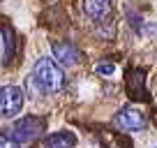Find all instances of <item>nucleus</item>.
Here are the masks:
<instances>
[{
    "instance_id": "obj_1",
    "label": "nucleus",
    "mask_w": 157,
    "mask_h": 148,
    "mask_svg": "<svg viewBox=\"0 0 157 148\" xmlns=\"http://www.w3.org/2000/svg\"><path fill=\"white\" fill-rule=\"evenodd\" d=\"M33 76L39 81V86L44 88V93H51V95L60 93L63 86H65V74L53 58H39L35 63Z\"/></svg>"
},
{
    "instance_id": "obj_2",
    "label": "nucleus",
    "mask_w": 157,
    "mask_h": 148,
    "mask_svg": "<svg viewBox=\"0 0 157 148\" xmlns=\"http://www.w3.org/2000/svg\"><path fill=\"white\" fill-rule=\"evenodd\" d=\"M25 90L19 86H2L0 88V118H16L23 111Z\"/></svg>"
},
{
    "instance_id": "obj_3",
    "label": "nucleus",
    "mask_w": 157,
    "mask_h": 148,
    "mask_svg": "<svg viewBox=\"0 0 157 148\" xmlns=\"http://www.w3.org/2000/svg\"><path fill=\"white\" fill-rule=\"evenodd\" d=\"M42 127H44V123H42L39 118H35V116H23L21 120H16V123H14L10 139L16 143V146H19V143H30L33 139L39 137Z\"/></svg>"
},
{
    "instance_id": "obj_4",
    "label": "nucleus",
    "mask_w": 157,
    "mask_h": 148,
    "mask_svg": "<svg viewBox=\"0 0 157 148\" xmlns=\"http://www.w3.org/2000/svg\"><path fill=\"white\" fill-rule=\"evenodd\" d=\"M113 123H116V127L125 130V132H139V130L146 127V116H143L139 109L125 107V109H120L116 114Z\"/></svg>"
},
{
    "instance_id": "obj_5",
    "label": "nucleus",
    "mask_w": 157,
    "mask_h": 148,
    "mask_svg": "<svg viewBox=\"0 0 157 148\" xmlns=\"http://www.w3.org/2000/svg\"><path fill=\"white\" fill-rule=\"evenodd\" d=\"M127 95L136 102L148 99L146 93V72L143 69H129L127 72Z\"/></svg>"
},
{
    "instance_id": "obj_6",
    "label": "nucleus",
    "mask_w": 157,
    "mask_h": 148,
    "mask_svg": "<svg viewBox=\"0 0 157 148\" xmlns=\"http://www.w3.org/2000/svg\"><path fill=\"white\" fill-rule=\"evenodd\" d=\"M53 58L58 60V65H65V67H72V65L78 63V49L72 44V42H56L53 44Z\"/></svg>"
},
{
    "instance_id": "obj_7",
    "label": "nucleus",
    "mask_w": 157,
    "mask_h": 148,
    "mask_svg": "<svg viewBox=\"0 0 157 148\" xmlns=\"http://www.w3.org/2000/svg\"><path fill=\"white\" fill-rule=\"evenodd\" d=\"M83 12L90 19L102 21L111 16V5H109V0H83Z\"/></svg>"
},
{
    "instance_id": "obj_8",
    "label": "nucleus",
    "mask_w": 157,
    "mask_h": 148,
    "mask_svg": "<svg viewBox=\"0 0 157 148\" xmlns=\"http://www.w3.org/2000/svg\"><path fill=\"white\" fill-rule=\"evenodd\" d=\"M44 146L46 148H74L76 146V134L67 132V130L56 132V134H51V137L44 139Z\"/></svg>"
},
{
    "instance_id": "obj_9",
    "label": "nucleus",
    "mask_w": 157,
    "mask_h": 148,
    "mask_svg": "<svg viewBox=\"0 0 157 148\" xmlns=\"http://www.w3.org/2000/svg\"><path fill=\"white\" fill-rule=\"evenodd\" d=\"M5 35H7V53H5V58H7V63L12 60V56H14V33H12V28H5Z\"/></svg>"
},
{
    "instance_id": "obj_10",
    "label": "nucleus",
    "mask_w": 157,
    "mask_h": 148,
    "mask_svg": "<svg viewBox=\"0 0 157 148\" xmlns=\"http://www.w3.org/2000/svg\"><path fill=\"white\" fill-rule=\"evenodd\" d=\"M28 88H30V93H33V97H39V95H44V88L39 86V81L35 79L33 74L28 76Z\"/></svg>"
},
{
    "instance_id": "obj_11",
    "label": "nucleus",
    "mask_w": 157,
    "mask_h": 148,
    "mask_svg": "<svg viewBox=\"0 0 157 148\" xmlns=\"http://www.w3.org/2000/svg\"><path fill=\"white\" fill-rule=\"evenodd\" d=\"M95 69H97V74H102V76H111V74L116 72V65L113 63H99Z\"/></svg>"
},
{
    "instance_id": "obj_12",
    "label": "nucleus",
    "mask_w": 157,
    "mask_h": 148,
    "mask_svg": "<svg viewBox=\"0 0 157 148\" xmlns=\"http://www.w3.org/2000/svg\"><path fill=\"white\" fill-rule=\"evenodd\" d=\"M127 16H129V23H132L134 28H136L139 33H141V19H139V16L134 14V12H127Z\"/></svg>"
},
{
    "instance_id": "obj_13",
    "label": "nucleus",
    "mask_w": 157,
    "mask_h": 148,
    "mask_svg": "<svg viewBox=\"0 0 157 148\" xmlns=\"http://www.w3.org/2000/svg\"><path fill=\"white\" fill-rule=\"evenodd\" d=\"M0 148H16V143L10 137H0Z\"/></svg>"
},
{
    "instance_id": "obj_14",
    "label": "nucleus",
    "mask_w": 157,
    "mask_h": 148,
    "mask_svg": "<svg viewBox=\"0 0 157 148\" xmlns=\"http://www.w3.org/2000/svg\"><path fill=\"white\" fill-rule=\"evenodd\" d=\"M155 148H157V146H155Z\"/></svg>"
}]
</instances>
